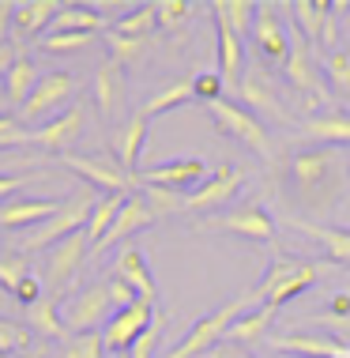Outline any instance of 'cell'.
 <instances>
[{"instance_id": "obj_23", "label": "cell", "mask_w": 350, "mask_h": 358, "mask_svg": "<svg viewBox=\"0 0 350 358\" xmlns=\"http://www.w3.org/2000/svg\"><path fill=\"white\" fill-rule=\"evenodd\" d=\"M238 94H241V102L245 106H256L260 113H268V117H275V121H290V113L283 110V99L275 94V87H271L268 80V72H245V80L238 83Z\"/></svg>"}, {"instance_id": "obj_11", "label": "cell", "mask_w": 350, "mask_h": 358, "mask_svg": "<svg viewBox=\"0 0 350 358\" xmlns=\"http://www.w3.org/2000/svg\"><path fill=\"white\" fill-rule=\"evenodd\" d=\"M241 181H245V166H238V162H219V170L211 173L200 189H192L189 196H184V211H215V208H222L226 200L238 196Z\"/></svg>"}, {"instance_id": "obj_34", "label": "cell", "mask_w": 350, "mask_h": 358, "mask_svg": "<svg viewBox=\"0 0 350 358\" xmlns=\"http://www.w3.org/2000/svg\"><path fill=\"white\" fill-rule=\"evenodd\" d=\"M316 324L328 328L332 336H339V343H350V290H339V294H332L320 306Z\"/></svg>"}, {"instance_id": "obj_42", "label": "cell", "mask_w": 350, "mask_h": 358, "mask_svg": "<svg viewBox=\"0 0 350 358\" xmlns=\"http://www.w3.org/2000/svg\"><path fill=\"white\" fill-rule=\"evenodd\" d=\"M31 275V260H27L23 253H8L0 257V290H8V294H15L19 283Z\"/></svg>"}, {"instance_id": "obj_54", "label": "cell", "mask_w": 350, "mask_h": 358, "mask_svg": "<svg viewBox=\"0 0 350 358\" xmlns=\"http://www.w3.org/2000/svg\"><path fill=\"white\" fill-rule=\"evenodd\" d=\"M15 358H42V347H31V351H23V355H15Z\"/></svg>"}, {"instance_id": "obj_26", "label": "cell", "mask_w": 350, "mask_h": 358, "mask_svg": "<svg viewBox=\"0 0 350 358\" xmlns=\"http://www.w3.org/2000/svg\"><path fill=\"white\" fill-rule=\"evenodd\" d=\"M290 227L301 230L305 238H313L316 245H324V253L335 260V264L350 268V230L339 227H324V222H305V219H290Z\"/></svg>"}, {"instance_id": "obj_38", "label": "cell", "mask_w": 350, "mask_h": 358, "mask_svg": "<svg viewBox=\"0 0 350 358\" xmlns=\"http://www.w3.org/2000/svg\"><path fill=\"white\" fill-rule=\"evenodd\" d=\"M105 50H110V61L117 64H140V57L147 53V38H129V34H117L105 31Z\"/></svg>"}, {"instance_id": "obj_28", "label": "cell", "mask_w": 350, "mask_h": 358, "mask_svg": "<svg viewBox=\"0 0 350 358\" xmlns=\"http://www.w3.org/2000/svg\"><path fill=\"white\" fill-rule=\"evenodd\" d=\"M27 313V328L31 332H38L42 340H68V328H64V321H61V298H42V302H34L31 309H23Z\"/></svg>"}, {"instance_id": "obj_53", "label": "cell", "mask_w": 350, "mask_h": 358, "mask_svg": "<svg viewBox=\"0 0 350 358\" xmlns=\"http://www.w3.org/2000/svg\"><path fill=\"white\" fill-rule=\"evenodd\" d=\"M19 57H23V53H19L15 45H0V80H8V72L15 69Z\"/></svg>"}, {"instance_id": "obj_21", "label": "cell", "mask_w": 350, "mask_h": 358, "mask_svg": "<svg viewBox=\"0 0 350 358\" xmlns=\"http://www.w3.org/2000/svg\"><path fill=\"white\" fill-rule=\"evenodd\" d=\"M57 200H8L0 204V230H34L57 215Z\"/></svg>"}, {"instance_id": "obj_49", "label": "cell", "mask_w": 350, "mask_h": 358, "mask_svg": "<svg viewBox=\"0 0 350 358\" xmlns=\"http://www.w3.org/2000/svg\"><path fill=\"white\" fill-rule=\"evenodd\" d=\"M38 178H45V173H0V200L12 196V192H19L23 185H31Z\"/></svg>"}, {"instance_id": "obj_13", "label": "cell", "mask_w": 350, "mask_h": 358, "mask_svg": "<svg viewBox=\"0 0 350 358\" xmlns=\"http://www.w3.org/2000/svg\"><path fill=\"white\" fill-rule=\"evenodd\" d=\"M154 317H159V309L147 306V302H136L129 309H117V313L110 317V324L102 328L105 351H129V347L151 328Z\"/></svg>"}, {"instance_id": "obj_19", "label": "cell", "mask_w": 350, "mask_h": 358, "mask_svg": "<svg viewBox=\"0 0 350 358\" xmlns=\"http://www.w3.org/2000/svg\"><path fill=\"white\" fill-rule=\"evenodd\" d=\"M215 34H219V76L222 83L238 87L245 80V38L233 34L222 15H215Z\"/></svg>"}, {"instance_id": "obj_39", "label": "cell", "mask_w": 350, "mask_h": 358, "mask_svg": "<svg viewBox=\"0 0 350 358\" xmlns=\"http://www.w3.org/2000/svg\"><path fill=\"white\" fill-rule=\"evenodd\" d=\"M324 83L332 87L335 94L350 99V53H347V50L324 53Z\"/></svg>"}, {"instance_id": "obj_46", "label": "cell", "mask_w": 350, "mask_h": 358, "mask_svg": "<svg viewBox=\"0 0 350 358\" xmlns=\"http://www.w3.org/2000/svg\"><path fill=\"white\" fill-rule=\"evenodd\" d=\"M27 143H31V132L19 124V117H12V113H0V151L27 148Z\"/></svg>"}, {"instance_id": "obj_17", "label": "cell", "mask_w": 350, "mask_h": 358, "mask_svg": "<svg viewBox=\"0 0 350 358\" xmlns=\"http://www.w3.org/2000/svg\"><path fill=\"white\" fill-rule=\"evenodd\" d=\"M80 132H83V110L72 106V110H64L61 117H53L50 124L31 129V143L42 151H53L57 159H61V155H68V148L80 140Z\"/></svg>"}, {"instance_id": "obj_9", "label": "cell", "mask_w": 350, "mask_h": 358, "mask_svg": "<svg viewBox=\"0 0 350 358\" xmlns=\"http://www.w3.org/2000/svg\"><path fill=\"white\" fill-rule=\"evenodd\" d=\"M61 166L75 170L80 178L91 181L99 192H105V196H129V192H136V178H132V173H124L113 159H99V155H75V151H68V155H61Z\"/></svg>"}, {"instance_id": "obj_43", "label": "cell", "mask_w": 350, "mask_h": 358, "mask_svg": "<svg viewBox=\"0 0 350 358\" xmlns=\"http://www.w3.org/2000/svg\"><path fill=\"white\" fill-rule=\"evenodd\" d=\"M94 42H99V34H57V31H50L38 42V50L42 53H75V50H87Z\"/></svg>"}, {"instance_id": "obj_32", "label": "cell", "mask_w": 350, "mask_h": 358, "mask_svg": "<svg viewBox=\"0 0 350 358\" xmlns=\"http://www.w3.org/2000/svg\"><path fill=\"white\" fill-rule=\"evenodd\" d=\"M124 200L129 196H99L94 200V211H91V219H87V241H91V253L102 245V238L110 234V227H113V219L121 215V208H124Z\"/></svg>"}, {"instance_id": "obj_45", "label": "cell", "mask_w": 350, "mask_h": 358, "mask_svg": "<svg viewBox=\"0 0 350 358\" xmlns=\"http://www.w3.org/2000/svg\"><path fill=\"white\" fill-rule=\"evenodd\" d=\"M162 328H166V317L159 313V317L151 321L147 332H143L140 340L129 347V358H154V347H159V340H162Z\"/></svg>"}, {"instance_id": "obj_10", "label": "cell", "mask_w": 350, "mask_h": 358, "mask_svg": "<svg viewBox=\"0 0 350 358\" xmlns=\"http://www.w3.org/2000/svg\"><path fill=\"white\" fill-rule=\"evenodd\" d=\"M87 253H91V241H87L83 230H80V234H72V238H64L61 245L45 249L42 272H45V287L53 290V298H64L68 283L80 275V264H83Z\"/></svg>"}, {"instance_id": "obj_35", "label": "cell", "mask_w": 350, "mask_h": 358, "mask_svg": "<svg viewBox=\"0 0 350 358\" xmlns=\"http://www.w3.org/2000/svg\"><path fill=\"white\" fill-rule=\"evenodd\" d=\"M211 12L222 15L230 23V31L238 38H249L252 34V23H256V4L252 0H215Z\"/></svg>"}, {"instance_id": "obj_52", "label": "cell", "mask_w": 350, "mask_h": 358, "mask_svg": "<svg viewBox=\"0 0 350 358\" xmlns=\"http://www.w3.org/2000/svg\"><path fill=\"white\" fill-rule=\"evenodd\" d=\"M207 358H256L249 351V347H241V343H230V340H222L219 347H211Z\"/></svg>"}, {"instance_id": "obj_6", "label": "cell", "mask_w": 350, "mask_h": 358, "mask_svg": "<svg viewBox=\"0 0 350 358\" xmlns=\"http://www.w3.org/2000/svg\"><path fill=\"white\" fill-rule=\"evenodd\" d=\"M200 234H233V238H249V241H275V219L268 215L260 204H241L219 215H203L196 219Z\"/></svg>"}, {"instance_id": "obj_18", "label": "cell", "mask_w": 350, "mask_h": 358, "mask_svg": "<svg viewBox=\"0 0 350 358\" xmlns=\"http://www.w3.org/2000/svg\"><path fill=\"white\" fill-rule=\"evenodd\" d=\"M113 279H121V283H129L136 290V298L140 302L154 306L159 302V287H154V275L147 268V257L140 253V249H121V257H117L113 264Z\"/></svg>"}, {"instance_id": "obj_30", "label": "cell", "mask_w": 350, "mask_h": 358, "mask_svg": "<svg viewBox=\"0 0 350 358\" xmlns=\"http://www.w3.org/2000/svg\"><path fill=\"white\" fill-rule=\"evenodd\" d=\"M64 4H57V0H23V4H15V38H31L38 34L42 27H53L57 12H61Z\"/></svg>"}, {"instance_id": "obj_55", "label": "cell", "mask_w": 350, "mask_h": 358, "mask_svg": "<svg viewBox=\"0 0 350 358\" xmlns=\"http://www.w3.org/2000/svg\"><path fill=\"white\" fill-rule=\"evenodd\" d=\"M0 358H8V355H0Z\"/></svg>"}, {"instance_id": "obj_51", "label": "cell", "mask_w": 350, "mask_h": 358, "mask_svg": "<svg viewBox=\"0 0 350 358\" xmlns=\"http://www.w3.org/2000/svg\"><path fill=\"white\" fill-rule=\"evenodd\" d=\"M12 31H15V4L12 0H0V45H8Z\"/></svg>"}, {"instance_id": "obj_22", "label": "cell", "mask_w": 350, "mask_h": 358, "mask_svg": "<svg viewBox=\"0 0 350 358\" xmlns=\"http://www.w3.org/2000/svg\"><path fill=\"white\" fill-rule=\"evenodd\" d=\"M301 136H309L313 143H324V148H350V113L343 110H328V113H313L305 124H301Z\"/></svg>"}, {"instance_id": "obj_14", "label": "cell", "mask_w": 350, "mask_h": 358, "mask_svg": "<svg viewBox=\"0 0 350 358\" xmlns=\"http://www.w3.org/2000/svg\"><path fill=\"white\" fill-rule=\"evenodd\" d=\"M91 94L102 110V121L117 124L124 117V106H129V80H124V64L117 61H105L99 72H94V83H91Z\"/></svg>"}, {"instance_id": "obj_48", "label": "cell", "mask_w": 350, "mask_h": 358, "mask_svg": "<svg viewBox=\"0 0 350 358\" xmlns=\"http://www.w3.org/2000/svg\"><path fill=\"white\" fill-rule=\"evenodd\" d=\"M12 298H15V302L23 306V309H31L34 302H42V298H45V294H42V279H38V275H27Z\"/></svg>"}, {"instance_id": "obj_20", "label": "cell", "mask_w": 350, "mask_h": 358, "mask_svg": "<svg viewBox=\"0 0 350 358\" xmlns=\"http://www.w3.org/2000/svg\"><path fill=\"white\" fill-rule=\"evenodd\" d=\"M275 351H290L301 358H350V347L339 340H324V336H309V332H290V336H271L268 340Z\"/></svg>"}, {"instance_id": "obj_47", "label": "cell", "mask_w": 350, "mask_h": 358, "mask_svg": "<svg viewBox=\"0 0 350 358\" xmlns=\"http://www.w3.org/2000/svg\"><path fill=\"white\" fill-rule=\"evenodd\" d=\"M154 12H159V27H181L184 19L196 12V8H192L189 0H159Z\"/></svg>"}, {"instance_id": "obj_3", "label": "cell", "mask_w": 350, "mask_h": 358, "mask_svg": "<svg viewBox=\"0 0 350 358\" xmlns=\"http://www.w3.org/2000/svg\"><path fill=\"white\" fill-rule=\"evenodd\" d=\"M283 76L290 83V91L305 102V110H320V106H335L332 94H328V83L320 76V61L313 53V45L305 42L298 31H290V57L283 64Z\"/></svg>"}, {"instance_id": "obj_50", "label": "cell", "mask_w": 350, "mask_h": 358, "mask_svg": "<svg viewBox=\"0 0 350 358\" xmlns=\"http://www.w3.org/2000/svg\"><path fill=\"white\" fill-rule=\"evenodd\" d=\"M110 298H113V309H129V306L140 302V298H136V290L129 283H121V279H110Z\"/></svg>"}, {"instance_id": "obj_40", "label": "cell", "mask_w": 350, "mask_h": 358, "mask_svg": "<svg viewBox=\"0 0 350 358\" xmlns=\"http://www.w3.org/2000/svg\"><path fill=\"white\" fill-rule=\"evenodd\" d=\"M61 358H105L102 332H83V336H68L61 343Z\"/></svg>"}, {"instance_id": "obj_8", "label": "cell", "mask_w": 350, "mask_h": 358, "mask_svg": "<svg viewBox=\"0 0 350 358\" xmlns=\"http://www.w3.org/2000/svg\"><path fill=\"white\" fill-rule=\"evenodd\" d=\"M207 181V162L189 155V159H170L159 162V166H147L136 173V185H154V189H166L177 192V196H189L192 189H200Z\"/></svg>"}, {"instance_id": "obj_29", "label": "cell", "mask_w": 350, "mask_h": 358, "mask_svg": "<svg viewBox=\"0 0 350 358\" xmlns=\"http://www.w3.org/2000/svg\"><path fill=\"white\" fill-rule=\"evenodd\" d=\"M290 12H294L298 34L305 38L309 45H320V38H324V23H328V15H332V4H328V0H294Z\"/></svg>"}, {"instance_id": "obj_27", "label": "cell", "mask_w": 350, "mask_h": 358, "mask_svg": "<svg viewBox=\"0 0 350 358\" xmlns=\"http://www.w3.org/2000/svg\"><path fill=\"white\" fill-rule=\"evenodd\" d=\"M275 313H279V309H271V306H252L249 313H241L238 321L230 324L226 340H230V343H241V347H256V343L268 336V328H271V321H275Z\"/></svg>"}, {"instance_id": "obj_31", "label": "cell", "mask_w": 350, "mask_h": 358, "mask_svg": "<svg viewBox=\"0 0 350 358\" xmlns=\"http://www.w3.org/2000/svg\"><path fill=\"white\" fill-rule=\"evenodd\" d=\"M38 69H34V61L31 57H19L15 61V69L8 72V80H4V99L15 106V110H23L27 102H31V94H34V87H38Z\"/></svg>"}, {"instance_id": "obj_33", "label": "cell", "mask_w": 350, "mask_h": 358, "mask_svg": "<svg viewBox=\"0 0 350 358\" xmlns=\"http://www.w3.org/2000/svg\"><path fill=\"white\" fill-rule=\"evenodd\" d=\"M320 275H324V268H320V264H313V260H301V264H298V272L290 275V279H286L283 287H275V290H271L264 306H271V309H279V306H283V302H290V298L305 294V290L313 287V283H320Z\"/></svg>"}, {"instance_id": "obj_5", "label": "cell", "mask_w": 350, "mask_h": 358, "mask_svg": "<svg viewBox=\"0 0 350 358\" xmlns=\"http://www.w3.org/2000/svg\"><path fill=\"white\" fill-rule=\"evenodd\" d=\"M113 313L117 309L110 298V283H91L83 290H75V294H64V302H61V321L72 336L102 332Z\"/></svg>"}, {"instance_id": "obj_25", "label": "cell", "mask_w": 350, "mask_h": 358, "mask_svg": "<svg viewBox=\"0 0 350 358\" xmlns=\"http://www.w3.org/2000/svg\"><path fill=\"white\" fill-rule=\"evenodd\" d=\"M110 27L113 23L105 15H99L94 8H87V4H64L61 12H57L50 31H57V34H105Z\"/></svg>"}, {"instance_id": "obj_15", "label": "cell", "mask_w": 350, "mask_h": 358, "mask_svg": "<svg viewBox=\"0 0 350 358\" xmlns=\"http://www.w3.org/2000/svg\"><path fill=\"white\" fill-rule=\"evenodd\" d=\"M75 94V76L72 72H50L42 76L31 94V102L19 110V121H34V117H45V113H53L57 106H64L68 99Z\"/></svg>"}, {"instance_id": "obj_4", "label": "cell", "mask_w": 350, "mask_h": 358, "mask_svg": "<svg viewBox=\"0 0 350 358\" xmlns=\"http://www.w3.org/2000/svg\"><path fill=\"white\" fill-rule=\"evenodd\" d=\"M91 211H94V196H68V200H61L57 215L45 219L42 227L27 230V238L19 241L15 253L27 257V253H45V249L61 245L64 238H72V234H80V230H87Z\"/></svg>"}, {"instance_id": "obj_16", "label": "cell", "mask_w": 350, "mask_h": 358, "mask_svg": "<svg viewBox=\"0 0 350 358\" xmlns=\"http://www.w3.org/2000/svg\"><path fill=\"white\" fill-rule=\"evenodd\" d=\"M159 222V215L151 211V204L140 196V189L129 192V200H124V208H121V215L113 219V227H110V234L102 238V245L94 249V253H102V249H110V245H121V241H129L132 234H140V230H147Z\"/></svg>"}, {"instance_id": "obj_7", "label": "cell", "mask_w": 350, "mask_h": 358, "mask_svg": "<svg viewBox=\"0 0 350 358\" xmlns=\"http://www.w3.org/2000/svg\"><path fill=\"white\" fill-rule=\"evenodd\" d=\"M207 110H211V121L219 124L222 136H233L238 143H245L252 155H260L268 166H275V151H271V140H268L264 124L252 117L249 110H241V106H233V102H226V99L211 102Z\"/></svg>"}, {"instance_id": "obj_1", "label": "cell", "mask_w": 350, "mask_h": 358, "mask_svg": "<svg viewBox=\"0 0 350 358\" xmlns=\"http://www.w3.org/2000/svg\"><path fill=\"white\" fill-rule=\"evenodd\" d=\"M350 189V155L343 148H324V143H305L290 151L283 162V200L290 219L313 222L343 204Z\"/></svg>"}, {"instance_id": "obj_44", "label": "cell", "mask_w": 350, "mask_h": 358, "mask_svg": "<svg viewBox=\"0 0 350 358\" xmlns=\"http://www.w3.org/2000/svg\"><path fill=\"white\" fill-rule=\"evenodd\" d=\"M222 76L219 72H196L192 76V94L203 102V106H211V102H219L222 99Z\"/></svg>"}, {"instance_id": "obj_12", "label": "cell", "mask_w": 350, "mask_h": 358, "mask_svg": "<svg viewBox=\"0 0 350 358\" xmlns=\"http://www.w3.org/2000/svg\"><path fill=\"white\" fill-rule=\"evenodd\" d=\"M252 45L268 64H286L290 57V31L283 15L275 12V4H256V23H252Z\"/></svg>"}, {"instance_id": "obj_41", "label": "cell", "mask_w": 350, "mask_h": 358, "mask_svg": "<svg viewBox=\"0 0 350 358\" xmlns=\"http://www.w3.org/2000/svg\"><path fill=\"white\" fill-rule=\"evenodd\" d=\"M31 328H23V324H15V321H8V317H0V355H8V358H15V355H23V351H31Z\"/></svg>"}, {"instance_id": "obj_24", "label": "cell", "mask_w": 350, "mask_h": 358, "mask_svg": "<svg viewBox=\"0 0 350 358\" xmlns=\"http://www.w3.org/2000/svg\"><path fill=\"white\" fill-rule=\"evenodd\" d=\"M147 117L143 113H132L129 121H124V129L113 136V155H117V166L124 173H132L136 178V162H140L143 155V143H147Z\"/></svg>"}, {"instance_id": "obj_36", "label": "cell", "mask_w": 350, "mask_h": 358, "mask_svg": "<svg viewBox=\"0 0 350 358\" xmlns=\"http://www.w3.org/2000/svg\"><path fill=\"white\" fill-rule=\"evenodd\" d=\"M196 94H192V80H177V83H170L166 91H159V94H151L147 106H143V117H159V113H166V110H177V106H189Z\"/></svg>"}, {"instance_id": "obj_37", "label": "cell", "mask_w": 350, "mask_h": 358, "mask_svg": "<svg viewBox=\"0 0 350 358\" xmlns=\"http://www.w3.org/2000/svg\"><path fill=\"white\" fill-rule=\"evenodd\" d=\"M154 27H159V12H154V4H140V8H132L129 15L113 19V27H110V31H117V34H129V38H151Z\"/></svg>"}, {"instance_id": "obj_2", "label": "cell", "mask_w": 350, "mask_h": 358, "mask_svg": "<svg viewBox=\"0 0 350 358\" xmlns=\"http://www.w3.org/2000/svg\"><path fill=\"white\" fill-rule=\"evenodd\" d=\"M252 306H256V302H252V294H238L233 302L219 306L215 313L200 317V321L177 340V347H170V351L162 355V358H200V355H207L211 347H219L222 340H226L230 324L238 321L241 313H249Z\"/></svg>"}]
</instances>
